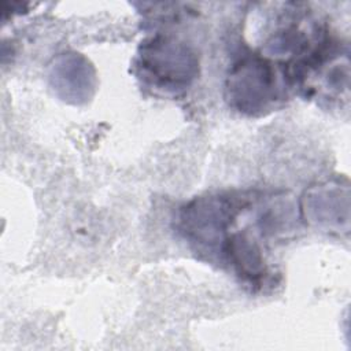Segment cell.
<instances>
[{"label": "cell", "mask_w": 351, "mask_h": 351, "mask_svg": "<svg viewBox=\"0 0 351 351\" xmlns=\"http://www.w3.org/2000/svg\"><path fill=\"white\" fill-rule=\"evenodd\" d=\"M250 204L248 196L236 193L199 196L180 208L178 230L197 252L219 255L230 228Z\"/></svg>", "instance_id": "1"}, {"label": "cell", "mask_w": 351, "mask_h": 351, "mask_svg": "<svg viewBox=\"0 0 351 351\" xmlns=\"http://www.w3.org/2000/svg\"><path fill=\"white\" fill-rule=\"evenodd\" d=\"M230 107L250 117L271 111L284 99L274 63L261 53H250L233 63L225 81Z\"/></svg>", "instance_id": "2"}, {"label": "cell", "mask_w": 351, "mask_h": 351, "mask_svg": "<svg viewBox=\"0 0 351 351\" xmlns=\"http://www.w3.org/2000/svg\"><path fill=\"white\" fill-rule=\"evenodd\" d=\"M136 67L140 75L158 89L178 92L197 75L199 59L184 41L156 34L140 44Z\"/></svg>", "instance_id": "3"}, {"label": "cell", "mask_w": 351, "mask_h": 351, "mask_svg": "<svg viewBox=\"0 0 351 351\" xmlns=\"http://www.w3.org/2000/svg\"><path fill=\"white\" fill-rule=\"evenodd\" d=\"M303 215L328 232H348V185L329 181L311 186L303 196Z\"/></svg>", "instance_id": "4"}, {"label": "cell", "mask_w": 351, "mask_h": 351, "mask_svg": "<svg viewBox=\"0 0 351 351\" xmlns=\"http://www.w3.org/2000/svg\"><path fill=\"white\" fill-rule=\"evenodd\" d=\"M49 78L56 93L67 101L88 100L95 90V70L80 53H62L51 66Z\"/></svg>", "instance_id": "5"}, {"label": "cell", "mask_w": 351, "mask_h": 351, "mask_svg": "<svg viewBox=\"0 0 351 351\" xmlns=\"http://www.w3.org/2000/svg\"><path fill=\"white\" fill-rule=\"evenodd\" d=\"M218 256L228 262L251 285H259L267 276L262 245L247 229L229 233Z\"/></svg>", "instance_id": "6"}]
</instances>
